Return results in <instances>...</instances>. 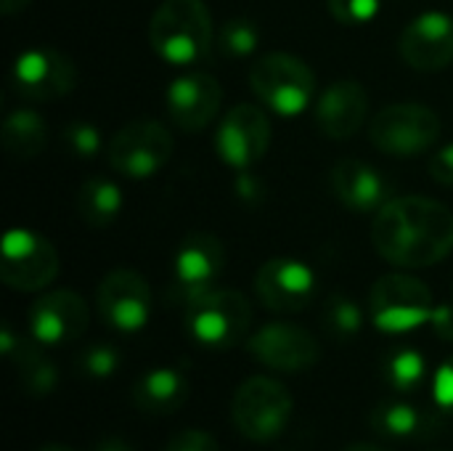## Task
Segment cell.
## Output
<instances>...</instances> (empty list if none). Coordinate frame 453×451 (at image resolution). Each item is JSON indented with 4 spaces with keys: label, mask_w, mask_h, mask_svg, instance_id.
Instances as JSON below:
<instances>
[{
    "label": "cell",
    "mask_w": 453,
    "mask_h": 451,
    "mask_svg": "<svg viewBox=\"0 0 453 451\" xmlns=\"http://www.w3.org/2000/svg\"><path fill=\"white\" fill-rule=\"evenodd\" d=\"M372 242L390 266H435L453 253V213L427 197H393L374 215Z\"/></svg>",
    "instance_id": "cell-1"
},
{
    "label": "cell",
    "mask_w": 453,
    "mask_h": 451,
    "mask_svg": "<svg viewBox=\"0 0 453 451\" xmlns=\"http://www.w3.org/2000/svg\"><path fill=\"white\" fill-rule=\"evenodd\" d=\"M212 16L204 0H165L149 21V43L170 66H194L212 51Z\"/></svg>",
    "instance_id": "cell-2"
},
{
    "label": "cell",
    "mask_w": 453,
    "mask_h": 451,
    "mask_svg": "<svg viewBox=\"0 0 453 451\" xmlns=\"http://www.w3.org/2000/svg\"><path fill=\"white\" fill-rule=\"evenodd\" d=\"M186 330L212 351H228L247 340L252 327V306L239 290H204L186 303Z\"/></svg>",
    "instance_id": "cell-3"
},
{
    "label": "cell",
    "mask_w": 453,
    "mask_h": 451,
    "mask_svg": "<svg viewBox=\"0 0 453 451\" xmlns=\"http://www.w3.org/2000/svg\"><path fill=\"white\" fill-rule=\"evenodd\" d=\"M250 85L255 96L281 117H297L319 98L313 69L303 58L281 51H271L255 61Z\"/></svg>",
    "instance_id": "cell-4"
},
{
    "label": "cell",
    "mask_w": 453,
    "mask_h": 451,
    "mask_svg": "<svg viewBox=\"0 0 453 451\" xmlns=\"http://www.w3.org/2000/svg\"><path fill=\"white\" fill-rule=\"evenodd\" d=\"M292 417V393L284 383L257 375L244 380L231 401V420L236 431L252 444L276 441Z\"/></svg>",
    "instance_id": "cell-5"
},
{
    "label": "cell",
    "mask_w": 453,
    "mask_h": 451,
    "mask_svg": "<svg viewBox=\"0 0 453 451\" xmlns=\"http://www.w3.org/2000/svg\"><path fill=\"white\" fill-rule=\"evenodd\" d=\"M435 311L433 292L425 282L409 274H388L369 292V314L380 332L403 335L430 324Z\"/></svg>",
    "instance_id": "cell-6"
},
{
    "label": "cell",
    "mask_w": 453,
    "mask_h": 451,
    "mask_svg": "<svg viewBox=\"0 0 453 451\" xmlns=\"http://www.w3.org/2000/svg\"><path fill=\"white\" fill-rule=\"evenodd\" d=\"M173 136L159 120H135L111 136L106 157L119 175L143 181L157 175L173 159Z\"/></svg>",
    "instance_id": "cell-7"
},
{
    "label": "cell",
    "mask_w": 453,
    "mask_h": 451,
    "mask_svg": "<svg viewBox=\"0 0 453 451\" xmlns=\"http://www.w3.org/2000/svg\"><path fill=\"white\" fill-rule=\"evenodd\" d=\"M372 144L390 157H417L441 138V117L425 104H390L369 125Z\"/></svg>",
    "instance_id": "cell-8"
},
{
    "label": "cell",
    "mask_w": 453,
    "mask_h": 451,
    "mask_svg": "<svg viewBox=\"0 0 453 451\" xmlns=\"http://www.w3.org/2000/svg\"><path fill=\"white\" fill-rule=\"evenodd\" d=\"M58 253L37 231L11 229L0 245V279L19 292L45 290L58 276Z\"/></svg>",
    "instance_id": "cell-9"
},
{
    "label": "cell",
    "mask_w": 453,
    "mask_h": 451,
    "mask_svg": "<svg viewBox=\"0 0 453 451\" xmlns=\"http://www.w3.org/2000/svg\"><path fill=\"white\" fill-rule=\"evenodd\" d=\"M13 88L29 101H56L74 90L77 69L74 61L50 45H35L13 61Z\"/></svg>",
    "instance_id": "cell-10"
},
{
    "label": "cell",
    "mask_w": 453,
    "mask_h": 451,
    "mask_svg": "<svg viewBox=\"0 0 453 451\" xmlns=\"http://www.w3.org/2000/svg\"><path fill=\"white\" fill-rule=\"evenodd\" d=\"M271 146V122L255 104H236L215 130V149L220 159L236 170H252Z\"/></svg>",
    "instance_id": "cell-11"
},
{
    "label": "cell",
    "mask_w": 453,
    "mask_h": 451,
    "mask_svg": "<svg viewBox=\"0 0 453 451\" xmlns=\"http://www.w3.org/2000/svg\"><path fill=\"white\" fill-rule=\"evenodd\" d=\"M319 292L316 271L297 258H271L257 268L255 295L257 300L276 314L305 311Z\"/></svg>",
    "instance_id": "cell-12"
},
{
    "label": "cell",
    "mask_w": 453,
    "mask_h": 451,
    "mask_svg": "<svg viewBox=\"0 0 453 451\" xmlns=\"http://www.w3.org/2000/svg\"><path fill=\"white\" fill-rule=\"evenodd\" d=\"M247 351L252 359H257L263 367L273 372H305L319 364L321 359V346L319 340L297 324L287 322H271L260 327L250 340Z\"/></svg>",
    "instance_id": "cell-13"
},
{
    "label": "cell",
    "mask_w": 453,
    "mask_h": 451,
    "mask_svg": "<svg viewBox=\"0 0 453 451\" xmlns=\"http://www.w3.org/2000/svg\"><path fill=\"white\" fill-rule=\"evenodd\" d=\"M98 314L117 332H138L151 316V287L130 268H117L106 274L98 284Z\"/></svg>",
    "instance_id": "cell-14"
},
{
    "label": "cell",
    "mask_w": 453,
    "mask_h": 451,
    "mask_svg": "<svg viewBox=\"0 0 453 451\" xmlns=\"http://www.w3.org/2000/svg\"><path fill=\"white\" fill-rule=\"evenodd\" d=\"M165 106L175 128L186 133L204 130L223 106L220 80L210 72H186L178 74L165 93Z\"/></svg>",
    "instance_id": "cell-15"
},
{
    "label": "cell",
    "mask_w": 453,
    "mask_h": 451,
    "mask_svg": "<svg viewBox=\"0 0 453 451\" xmlns=\"http://www.w3.org/2000/svg\"><path fill=\"white\" fill-rule=\"evenodd\" d=\"M90 322L85 300L74 290L40 295L29 308V332L40 346H66L85 335Z\"/></svg>",
    "instance_id": "cell-16"
},
{
    "label": "cell",
    "mask_w": 453,
    "mask_h": 451,
    "mask_svg": "<svg viewBox=\"0 0 453 451\" xmlns=\"http://www.w3.org/2000/svg\"><path fill=\"white\" fill-rule=\"evenodd\" d=\"M403 61L417 72H441L453 64V16L427 11L409 21L398 40Z\"/></svg>",
    "instance_id": "cell-17"
},
{
    "label": "cell",
    "mask_w": 453,
    "mask_h": 451,
    "mask_svg": "<svg viewBox=\"0 0 453 451\" xmlns=\"http://www.w3.org/2000/svg\"><path fill=\"white\" fill-rule=\"evenodd\" d=\"M226 263V250L220 239L210 231H194L188 234L173 258V276L175 290L173 295L178 300H188L215 284Z\"/></svg>",
    "instance_id": "cell-18"
},
{
    "label": "cell",
    "mask_w": 453,
    "mask_h": 451,
    "mask_svg": "<svg viewBox=\"0 0 453 451\" xmlns=\"http://www.w3.org/2000/svg\"><path fill=\"white\" fill-rule=\"evenodd\" d=\"M313 117L326 138H353L369 117V93L356 80H337L319 93Z\"/></svg>",
    "instance_id": "cell-19"
},
{
    "label": "cell",
    "mask_w": 453,
    "mask_h": 451,
    "mask_svg": "<svg viewBox=\"0 0 453 451\" xmlns=\"http://www.w3.org/2000/svg\"><path fill=\"white\" fill-rule=\"evenodd\" d=\"M332 191L353 213L377 215L393 199V183L369 162L342 159L332 167Z\"/></svg>",
    "instance_id": "cell-20"
},
{
    "label": "cell",
    "mask_w": 453,
    "mask_h": 451,
    "mask_svg": "<svg viewBox=\"0 0 453 451\" xmlns=\"http://www.w3.org/2000/svg\"><path fill=\"white\" fill-rule=\"evenodd\" d=\"M42 348L45 346H40L35 338L24 340L13 335L11 327H3L0 332V351L13 364L19 385L29 399H45L58 385V369Z\"/></svg>",
    "instance_id": "cell-21"
},
{
    "label": "cell",
    "mask_w": 453,
    "mask_h": 451,
    "mask_svg": "<svg viewBox=\"0 0 453 451\" xmlns=\"http://www.w3.org/2000/svg\"><path fill=\"white\" fill-rule=\"evenodd\" d=\"M188 391H191L188 377L180 369H175V367H154V369L143 372L135 380L130 399H133L138 412L162 417V415L178 412L186 404Z\"/></svg>",
    "instance_id": "cell-22"
},
{
    "label": "cell",
    "mask_w": 453,
    "mask_h": 451,
    "mask_svg": "<svg viewBox=\"0 0 453 451\" xmlns=\"http://www.w3.org/2000/svg\"><path fill=\"white\" fill-rule=\"evenodd\" d=\"M433 417L427 412H422L419 407L409 404V401H382L374 412H372V431L388 441H414L422 433L430 431Z\"/></svg>",
    "instance_id": "cell-23"
},
{
    "label": "cell",
    "mask_w": 453,
    "mask_h": 451,
    "mask_svg": "<svg viewBox=\"0 0 453 451\" xmlns=\"http://www.w3.org/2000/svg\"><path fill=\"white\" fill-rule=\"evenodd\" d=\"M0 138L8 157L32 159L48 144V122L35 109H16L5 117Z\"/></svg>",
    "instance_id": "cell-24"
},
{
    "label": "cell",
    "mask_w": 453,
    "mask_h": 451,
    "mask_svg": "<svg viewBox=\"0 0 453 451\" xmlns=\"http://www.w3.org/2000/svg\"><path fill=\"white\" fill-rule=\"evenodd\" d=\"M125 207V199H122V189L111 181V178H104V175H90L82 186H80V194H77V213L80 218L93 226V229H104V226H111L119 213Z\"/></svg>",
    "instance_id": "cell-25"
},
{
    "label": "cell",
    "mask_w": 453,
    "mask_h": 451,
    "mask_svg": "<svg viewBox=\"0 0 453 451\" xmlns=\"http://www.w3.org/2000/svg\"><path fill=\"white\" fill-rule=\"evenodd\" d=\"M382 377L395 393H414L427 380V359L417 348H395L382 362Z\"/></svg>",
    "instance_id": "cell-26"
},
{
    "label": "cell",
    "mask_w": 453,
    "mask_h": 451,
    "mask_svg": "<svg viewBox=\"0 0 453 451\" xmlns=\"http://www.w3.org/2000/svg\"><path fill=\"white\" fill-rule=\"evenodd\" d=\"M321 330L337 343L353 340L364 330V311L348 295H332L321 306Z\"/></svg>",
    "instance_id": "cell-27"
},
{
    "label": "cell",
    "mask_w": 453,
    "mask_h": 451,
    "mask_svg": "<svg viewBox=\"0 0 453 451\" xmlns=\"http://www.w3.org/2000/svg\"><path fill=\"white\" fill-rule=\"evenodd\" d=\"M257 43H260V32H257V24L250 19H228L218 32V48L223 56H231V58L252 56Z\"/></svg>",
    "instance_id": "cell-28"
},
{
    "label": "cell",
    "mask_w": 453,
    "mask_h": 451,
    "mask_svg": "<svg viewBox=\"0 0 453 451\" xmlns=\"http://www.w3.org/2000/svg\"><path fill=\"white\" fill-rule=\"evenodd\" d=\"M77 369L90 380H109L119 369V351L109 343H93L77 356Z\"/></svg>",
    "instance_id": "cell-29"
},
{
    "label": "cell",
    "mask_w": 453,
    "mask_h": 451,
    "mask_svg": "<svg viewBox=\"0 0 453 451\" xmlns=\"http://www.w3.org/2000/svg\"><path fill=\"white\" fill-rule=\"evenodd\" d=\"M61 141H64V144L69 146V152H72L74 157H80V159H93V157L101 152V146H104V138H101L98 128L90 125V122H82V120L69 122V125L61 130Z\"/></svg>",
    "instance_id": "cell-30"
},
{
    "label": "cell",
    "mask_w": 453,
    "mask_h": 451,
    "mask_svg": "<svg viewBox=\"0 0 453 451\" xmlns=\"http://www.w3.org/2000/svg\"><path fill=\"white\" fill-rule=\"evenodd\" d=\"M329 13L345 27H364L380 16L382 0H326Z\"/></svg>",
    "instance_id": "cell-31"
},
{
    "label": "cell",
    "mask_w": 453,
    "mask_h": 451,
    "mask_svg": "<svg viewBox=\"0 0 453 451\" xmlns=\"http://www.w3.org/2000/svg\"><path fill=\"white\" fill-rule=\"evenodd\" d=\"M433 399L443 415L453 417V356L446 359L433 375Z\"/></svg>",
    "instance_id": "cell-32"
},
{
    "label": "cell",
    "mask_w": 453,
    "mask_h": 451,
    "mask_svg": "<svg viewBox=\"0 0 453 451\" xmlns=\"http://www.w3.org/2000/svg\"><path fill=\"white\" fill-rule=\"evenodd\" d=\"M162 451H220V447L212 433L191 428V431L175 433Z\"/></svg>",
    "instance_id": "cell-33"
},
{
    "label": "cell",
    "mask_w": 453,
    "mask_h": 451,
    "mask_svg": "<svg viewBox=\"0 0 453 451\" xmlns=\"http://www.w3.org/2000/svg\"><path fill=\"white\" fill-rule=\"evenodd\" d=\"M430 175L433 181L453 186V144L441 146L433 157H430Z\"/></svg>",
    "instance_id": "cell-34"
},
{
    "label": "cell",
    "mask_w": 453,
    "mask_h": 451,
    "mask_svg": "<svg viewBox=\"0 0 453 451\" xmlns=\"http://www.w3.org/2000/svg\"><path fill=\"white\" fill-rule=\"evenodd\" d=\"M430 327L435 330V335L446 343H453V306H435Z\"/></svg>",
    "instance_id": "cell-35"
},
{
    "label": "cell",
    "mask_w": 453,
    "mask_h": 451,
    "mask_svg": "<svg viewBox=\"0 0 453 451\" xmlns=\"http://www.w3.org/2000/svg\"><path fill=\"white\" fill-rule=\"evenodd\" d=\"M236 191H239V197H242V199H250V202H257V199H260V194H263V189H260L257 178H255L250 170H244V173H239V175H236Z\"/></svg>",
    "instance_id": "cell-36"
},
{
    "label": "cell",
    "mask_w": 453,
    "mask_h": 451,
    "mask_svg": "<svg viewBox=\"0 0 453 451\" xmlns=\"http://www.w3.org/2000/svg\"><path fill=\"white\" fill-rule=\"evenodd\" d=\"M96 451H135L130 444H125L122 439H117V436H109V439H104L101 444H98V449Z\"/></svg>",
    "instance_id": "cell-37"
},
{
    "label": "cell",
    "mask_w": 453,
    "mask_h": 451,
    "mask_svg": "<svg viewBox=\"0 0 453 451\" xmlns=\"http://www.w3.org/2000/svg\"><path fill=\"white\" fill-rule=\"evenodd\" d=\"M345 451H388V449H382V447H377V444H353V447H348Z\"/></svg>",
    "instance_id": "cell-38"
},
{
    "label": "cell",
    "mask_w": 453,
    "mask_h": 451,
    "mask_svg": "<svg viewBox=\"0 0 453 451\" xmlns=\"http://www.w3.org/2000/svg\"><path fill=\"white\" fill-rule=\"evenodd\" d=\"M24 3H27V0H3V11H5V13H13V11L21 8Z\"/></svg>",
    "instance_id": "cell-39"
},
{
    "label": "cell",
    "mask_w": 453,
    "mask_h": 451,
    "mask_svg": "<svg viewBox=\"0 0 453 451\" xmlns=\"http://www.w3.org/2000/svg\"><path fill=\"white\" fill-rule=\"evenodd\" d=\"M37 451H77V449H72V447H64V444H45V447H40Z\"/></svg>",
    "instance_id": "cell-40"
}]
</instances>
